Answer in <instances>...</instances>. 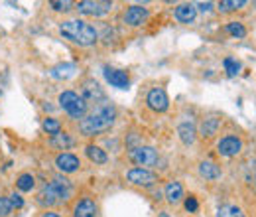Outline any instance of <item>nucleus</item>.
Returning a JSON list of instances; mask_svg holds the SVG:
<instances>
[{
    "mask_svg": "<svg viewBox=\"0 0 256 217\" xmlns=\"http://www.w3.org/2000/svg\"><path fill=\"white\" fill-rule=\"evenodd\" d=\"M52 144L54 146H58V148H69V146H73V138L69 136V134H62V132H58L56 136H52Z\"/></svg>",
    "mask_w": 256,
    "mask_h": 217,
    "instance_id": "23",
    "label": "nucleus"
},
{
    "mask_svg": "<svg viewBox=\"0 0 256 217\" xmlns=\"http://www.w3.org/2000/svg\"><path fill=\"white\" fill-rule=\"evenodd\" d=\"M217 217H244V213L236 205H223V207H219Z\"/></svg>",
    "mask_w": 256,
    "mask_h": 217,
    "instance_id": "24",
    "label": "nucleus"
},
{
    "mask_svg": "<svg viewBox=\"0 0 256 217\" xmlns=\"http://www.w3.org/2000/svg\"><path fill=\"white\" fill-rule=\"evenodd\" d=\"M146 103H148V107L152 109V111H156V113H164V111H168V107H170V99H168V95L164 89H152L148 97H146Z\"/></svg>",
    "mask_w": 256,
    "mask_h": 217,
    "instance_id": "8",
    "label": "nucleus"
},
{
    "mask_svg": "<svg viewBox=\"0 0 256 217\" xmlns=\"http://www.w3.org/2000/svg\"><path fill=\"white\" fill-rule=\"evenodd\" d=\"M182 197H184V186L180 182H170L166 186V199L170 203H178Z\"/></svg>",
    "mask_w": 256,
    "mask_h": 217,
    "instance_id": "16",
    "label": "nucleus"
},
{
    "mask_svg": "<svg viewBox=\"0 0 256 217\" xmlns=\"http://www.w3.org/2000/svg\"><path fill=\"white\" fill-rule=\"evenodd\" d=\"M112 2H102V0H83L77 4V10L85 16H102L110 12Z\"/></svg>",
    "mask_w": 256,
    "mask_h": 217,
    "instance_id": "6",
    "label": "nucleus"
},
{
    "mask_svg": "<svg viewBox=\"0 0 256 217\" xmlns=\"http://www.w3.org/2000/svg\"><path fill=\"white\" fill-rule=\"evenodd\" d=\"M217 150H219L221 156L230 158V156H236L242 150V142H240V138H236V136H224V138L219 140Z\"/></svg>",
    "mask_w": 256,
    "mask_h": 217,
    "instance_id": "10",
    "label": "nucleus"
},
{
    "mask_svg": "<svg viewBox=\"0 0 256 217\" xmlns=\"http://www.w3.org/2000/svg\"><path fill=\"white\" fill-rule=\"evenodd\" d=\"M34 184H36V180H34L32 174H22V176H18V180H16V187H18L20 191H32Z\"/></svg>",
    "mask_w": 256,
    "mask_h": 217,
    "instance_id": "22",
    "label": "nucleus"
},
{
    "mask_svg": "<svg viewBox=\"0 0 256 217\" xmlns=\"http://www.w3.org/2000/svg\"><path fill=\"white\" fill-rule=\"evenodd\" d=\"M81 93H83L81 97H83L85 103H100V101H104V91L98 87V83L95 79H87L83 83Z\"/></svg>",
    "mask_w": 256,
    "mask_h": 217,
    "instance_id": "9",
    "label": "nucleus"
},
{
    "mask_svg": "<svg viewBox=\"0 0 256 217\" xmlns=\"http://www.w3.org/2000/svg\"><path fill=\"white\" fill-rule=\"evenodd\" d=\"M148 18V8L144 6H130L124 12V22L128 26H140Z\"/></svg>",
    "mask_w": 256,
    "mask_h": 217,
    "instance_id": "13",
    "label": "nucleus"
},
{
    "mask_svg": "<svg viewBox=\"0 0 256 217\" xmlns=\"http://www.w3.org/2000/svg\"><path fill=\"white\" fill-rule=\"evenodd\" d=\"M126 178L130 184H134V186H144V187L154 186V184L158 182V176H156L154 172L146 170V168H132L126 174Z\"/></svg>",
    "mask_w": 256,
    "mask_h": 217,
    "instance_id": "7",
    "label": "nucleus"
},
{
    "mask_svg": "<svg viewBox=\"0 0 256 217\" xmlns=\"http://www.w3.org/2000/svg\"><path fill=\"white\" fill-rule=\"evenodd\" d=\"M56 166L65 172V174H71V172H77L81 168V162L75 154H69V152H64L56 158Z\"/></svg>",
    "mask_w": 256,
    "mask_h": 217,
    "instance_id": "12",
    "label": "nucleus"
},
{
    "mask_svg": "<svg viewBox=\"0 0 256 217\" xmlns=\"http://www.w3.org/2000/svg\"><path fill=\"white\" fill-rule=\"evenodd\" d=\"M60 32L69 42L79 46H93L96 42V30L83 20H67L60 26Z\"/></svg>",
    "mask_w": 256,
    "mask_h": 217,
    "instance_id": "2",
    "label": "nucleus"
},
{
    "mask_svg": "<svg viewBox=\"0 0 256 217\" xmlns=\"http://www.w3.org/2000/svg\"><path fill=\"white\" fill-rule=\"evenodd\" d=\"M42 217H62V215H58V213H52V211H48V213H44Z\"/></svg>",
    "mask_w": 256,
    "mask_h": 217,
    "instance_id": "34",
    "label": "nucleus"
},
{
    "mask_svg": "<svg viewBox=\"0 0 256 217\" xmlns=\"http://www.w3.org/2000/svg\"><path fill=\"white\" fill-rule=\"evenodd\" d=\"M178 134L184 144H193L195 142V126L192 123H182L178 126Z\"/></svg>",
    "mask_w": 256,
    "mask_h": 217,
    "instance_id": "18",
    "label": "nucleus"
},
{
    "mask_svg": "<svg viewBox=\"0 0 256 217\" xmlns=\"http://www.w3.org/2000/svg\"><path fill=\"white\" fill-rule=\"evenodd\" d=\"M96 215V203L93 199H81L75 209H73V217H95Z\"/></svg>",
    "mask_w": 256,
    "mask_h": 217,
    "instance_id": "14",
    "label": "nucleus"
},
{
    "mask_svg": "<svg viewBox=\"0 0 256 217\" xmlns=\"http://www.w3.org/2000/svg\"><path fill=\"white\" fill-rule=\"evenodd\" d=\"M197 207H199L197 199H195L193 195H190V197L186 199V209H188V211H197Z\"/></svg>",
    "mask_w": 256,
    "mask_h": 217,
    "instance_id": "32",
    "label": "nucleus"
},
{
    "mask_svg": "<svg viewBox=\"0 0 256 217\" xmlns=\"http://www.w3.org/2000/svg\"><path fill=\"white\" fill-rule=\"evenodd\" d=\"M199 174L203 178H207V180H217L221 176V170H219V166L215 162H201L199 164Z\"/></svg>",
    "mask_w": 256,
    "mask_h": 217,
    "instance_id": "17",
    "label": "nucleus"
},
{
    "mask_svg": "<svg viewBox=\"0 0 256 217\" xmlns=\"http://www.w3.org/2000/svg\"><path fill=\"white\" fill-rule=\"evenodd\" d=\"M85 154H87V158H89L91 162H95V164H106V160H108L106 152H104L102 148L95 146V144L87 146V148H85Z\"/></svg>",
    "mask_w": 256,
    "mask_h": 217,
    "instance_id": "19",
    "label": "nucleus"
},
{
    "mask_svg": "<svg viewBox=\"0 0 256 217\" xmlns=\"http://www.w3.org/2000/svg\"><path fill=\"white\" fill-rule=\"evenodd\" d=\"M104 79H106L112 87H118V89H128V85H130V77H128L126 71H122V69L104 67Z\"/></svg>",
    "mask_w": 256,
    "mask_h": 217,
    "instance_id": "11",
    "label": "nucleus"
},
{
    "mask_svg": "<svg viewBox=\"0 0 256 217\" xmlns=\"http://www.w3.org/2000/svg\"><path fill=\"white\" fill-rule=\"evenodd\" d=\"M10 211H12V203H10V199H8V197H0V217L10 215Z\"/></svg>",
    "mask_w": 256,
    "mask_h": 217,
    "instance_id": "29",
    "label": "nucleus"
},
{
    "mask_svg": "<svg viewBox=\"0 0 256 217\" xmlns=\"http://www.w3.org/2000/svg\"><path fill=\"white\" fill-rule=\"evenodd\" d=\"M246 2L244 0H221L219 2V8L223 10V12H232V10H238V8H242Z\"/></svg>",
    "mask_w": 256,
    "mask_h": 217,
    "instance_id": "25",
    "label": "nucleus"
},
{
    "mask_svg": "<svg viewBox=\"0 0 256 217\" xmlns=\"http://www.w3.org/2000/svg\"><path fill=\"white\" fill-rule=\"evenodd\" d=\"M69 195H71V182L65 180L64 176H56L38 193V203L40 205H56V203L69 199Z\"/></svg>",
    "mask_w": 256,
    "mask_h": 217,
    "instance_id": "3",
    "label": "nucleus"
},
{
    "mask_svg": "<svg viewBox=\"0 0 256 217\" xmlns=\"http://www.w3.org/2000/svg\"><path fill=\"white\" fill-rule=\"evenodd\" d=\"M195 16H197V8H195L193 4H180V6L176 8V18H178L180 22H184V24L193 22Z\"/></svg>",
    "mask_w": 256,
    "mask_h": 217,
    "instance_id": "15",
    "label": "nucleus"
},
{
    "mask_svg": "<svg viewBox=\"0 0 256 217\" xmlns=\"http://www.w3.org/2000/svg\"><path fill=\"white\" fill-rule=\"evenodd\" d=\"M71 6H73V2H69V0H64V2L54 0V2H52V8H54V10H60V12H67V10H71Z\"/></svg>",
    "mask_w": 256,
    "mask_h": 217,
    "instance_id": "30",
    "label": "nucleus"
},
{
    "mask_svg": "<svg viewBox=\"0 0 256 217\" xmlns=\"http://www.w3.org/2000/svg\"><path fill=\"white\" fill-rule=\"evenodd\" d=\"M219 124H221V119H205L203 124H201V134H203V136H213V134H217Z\"/></svg>",
    "mask_w": 256,
    "mask_h": 217,
    "instance_id": "21",
    "label": "nucleus"
},
{
    "mask_svg": "<svg viewBox=\"0 0 256 217\" xmlns=\"http://www.w3.org/2000/svg\"><path fill=\"white\" fill-rule=\"evenodd\" d=\"M54 77L62 79V77H71L75 73V65L73 63H64V65H56L52 71H50Z\"/></svg>",
    "mask_w": 256,
    "mask_h": 217,
    "instance_id": "20",
    "label": "nucleus"
},
{
    "mask_svg": "<svg viewBox=\"0 0 256 217\" xmlns=\"http://www.w3.org/2000/svg\"><path fill=\"white\" fill-rule=\"evenodd\" d=\"M60 128H62V124L58 123L56 119H46V121H44V130H46L48 134H52V136H56V134L60 132Z\"/></svg>",
    "mask_w": 256,
    "mask_h": 217,
    "instance_id": "28",
    "label": "nucleus"
},
{
    "mask_svg": "<svg viewBox=\"0 0 256 217\" xmlns=\"http://www.w3.org/2000/svg\"><path fill=\"white\" fill-rule=\"evenodd\" d=\"M8 199H10L12 207H18V209H20V207L24 205V199H22V195H20V193H16V191H14V193H12Z\"/></svg>",
    "mask_w": 256,
    "mask_h": 217,
    "instance_id": "31",
    "label": "nucleus"
},
{
    "mask_svg": "<svg viewBox=\"0 0 256 217\" xmlns=\"http://www.w3.org/2000/svg\"><path fill=\"white\" fill-rule=\"evenodd\" d=\"M128 158L140 168L142 166H154L158 162V152L152 146H136V148H130Z\"/></svg>",
    "mask_w": 256,
    "mask_h": 217,
    "instance_id": "5",
    "label": "nucleus"
},
{
    "mask_svg": "<svg viewBox=\"0 0 256 217\" xmlns=\"http://www.w3.org/2000/svg\"><path fill=\"white\" fill-rule=\"evenodd\" d=\"M226 32L230 36H234V38H244L246 36V30H244V26L240 22H228L226 24Z\"/></svg>",
    "mask_w": 256,
    "mask_h": 217,
    "instance_id": "26",
    "label": "nucleus"
},
{
    "mask_svg": "<svg viewBox=\"0 0 256 217\" xmlns=\"http://www.w3.org/2000/svg\"><path fill=\"white\" fill-rule=\"evenodd\" d=\"M211 6H213L211 2H201V4H199V10H201V12H209Z\"/></svg>",
    "mask_w": 256,
    "mask_h": 217,
    "instance_id": "33",
    "label": "nucleus"
},
{
    "mask_svg": "<svg viewBox=\"0 0 256 217\" xmlns=\"http://www.w3.org/2000/svg\"><path fill=\"white\" fill-rule=\"evenodd\" d=\"M60 105L65 113L73 119H83L87 115V103L83 101V97H79L73 91H64L60 95Z\"/></svg>",
    "mask_w": 256,
    "mask_h": 217,
    "instance_id": "4",
    "label": "nucleus"
},
{
    "mask_svg": "<svg viewBox=\"0 0 256 217\" xmlns=\"http://www.w3.org/2000/svg\"><path fill=\"white\" fill-rule=\"evenodd\" d=\"M114 119H116V109L110 103H104V105H98L91 115H87L81 121L79 128L85 136H93V134L108 130L114 124Z\"/></svg>",
    "mask_w": 256,
    "mask_h": 217,
    "instance_id": "1",
    "label": "nucleus"
},
{
    "mask_svg": "<svg viewBox=\"0 0 256 217\" xmlns=\"http://www.w3.org/2000/svg\"><path fill=\"white\" fill-rule=\"evenodd\" d=\"M224 69H226V73L232 77V75H236L238 71H240V63L236 62V60H232V58H224Z\"/></svg>",
    "mask_w": 256,
    "mask_h": 217,
    "instance_id": "27",
    "label": "nucleus"
},
{
    "mask_svg": "<svg viewBox=\"0 0 256 217\" xmlns=\"http://www.w3.org/2000/svg\"><path fill=\"white\" fill-rule=\"evenodd\" d=\"M160 217H170L168 213H160Z\"/></svg>",
    "mask_w": 256,
    "mask_h": 217,
    "instance_id": "35",
    "label": "nucleus"
}]
</instances>
